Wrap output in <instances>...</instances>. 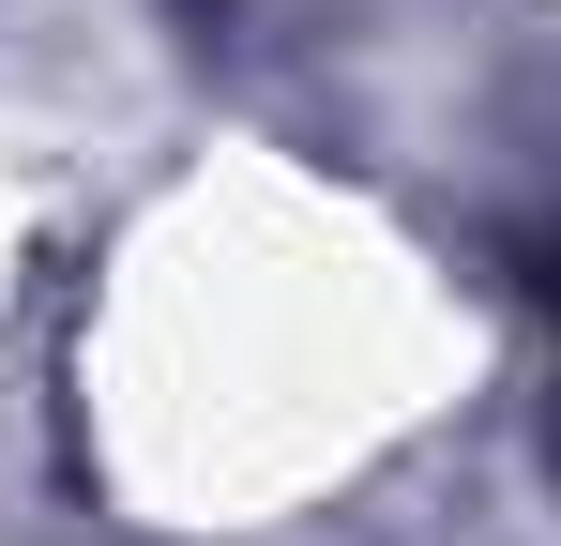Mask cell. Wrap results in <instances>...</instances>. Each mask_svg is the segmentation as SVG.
<instances>
[{
    "label": "cell",
    "instance_id": "1",
    "mask_svg": "<svg viewBox=\"0 0 561 546\" xmlns=\"http://www.w3.org/2000/svg\"><path fill=\"white\" fill-rule=\"evenodd\" d=\"M547 319H561V259H547Z\"/></svg>",
    "mask_w": 561,
    "mask_h": 546
}]
</instances>
